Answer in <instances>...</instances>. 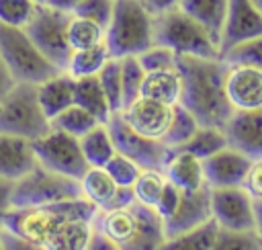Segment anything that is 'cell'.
<instances>
[{
	"instance_id": "obj_1",
	"label": "cell",
	"mask_w": 262,
	"mask_h": 250,
	"mask_svg": "<svg viewBox=\"0 0 262 250\" xmlns=\"http://www.w3.org/2000/svg\"><path fill=\"white\" fill-rule=\"evenodd\" d=\"M176 70L182 80L180 105L196 117L199 125L223 129L233 115L225 90L227 61L221 57L178 55Z\"/></svg>"
},
{
	"instance_id": "obj_2",
	"label": "cell",
	"mask_w": 262,
	"mask_h": 250,
	"mask_svg": "<svg viewBox=\"0 0 262 250\" xmlns=\"http://www.w3.org/2000/svg\"><path fill=\"white\" fill-rule=\"evenodd\" d=\"M92 225L121 250H160L166 240V227L160 213L139 201L119 209L96 211Z\"/></svg>"
},
{
	"instance_id": "obj_3",
	"label": "cell",
	"mask_w": 262,
	"mask_h": 250,
	"mask_svg": "<svg viewBox=\"0 0 262 250\" xmlns=\"http://www.w3.org/2000/svg\"><path fill=\"white\" fill-rule=\"evenodd\" d=\"M96 211L98 209L84 197L72 199V201H61V203H49V205L12 207L6 213L2 227H6L31 242L45 244L47 238L53 232H57L66 221L76 219V217L94 219Z\"/></svg>"
},
{
	"instance_id": "obj_4",
	"label": "cell",
	"mask_w": 262,
	"mask_h": 250,
	"mask_svg": "<svg viewBox=\"0 0 262 250\" xmlns=\"http://www.w3.org/2000/svg\"><path fill=\"white\" fill-rule=\"evenodd\" d=\"M104 43L111 57L139 55L154 45V14L143 0H115Z\"/></svg>"
},
{
	"instance_id": "obj_5",
	"label": "cell",
	"mask_w": 262,
	"mask_h": 250,
	"mask_svg": "<svg viewBox=\"0 0 262 250\" xmlns=\"http://www.w3.org/2000/svg\"><path fill=\"white\" fill-rule=\"evenodd\" d=\"M154 43L170 47L176 55L221 57L219 43L180 6L154 14Z\"/></svg>"
},
{
	"instance_id": "obj_6",
	"label": "cell",
	"mask_w": 262,
	"mask_h": 250,
	"mask_svg": "<svg viewBox=\"0 0 262 250\" xmlns=\"http://www.w3.org/2000/svg\"><path fill=\"white\" fill-rule=\"evenodd\" d=\"M51 129V121L41 109L37 84L16 82L0 100V133L39 139Z\"/></svg>"
},
{
	"instance_id": "obj_7",
	"label": "cell",
	"mask_w": 262,
	"mask_h": 250,
	"mask_svg": "<svg viewBox=\"0 0 262 250\" xmlns=\"http://www.w3.org/2000/svg\"><path fill=\"white\" fill-rule=\"evenodd\" d=\"M0 57L16 82L41 84L61 72L39 51L25 29L4 23H0Z\"/></svg>"
},
{
	"instance_id": "obj_8",
	"label": "cell",
	"mask_w": 262,
	"mask_h": 250,
	"mask_svg": "<svg viewBox=\"0 0 262 250\" xmlns=\"http://www.w3.org/2000/svg\"><path fill=\"white\" fill-rule=\"evenodd\" d=\"M82 197V184L78 178L53 172L41 164H37L31 172L14 180L12 191V207H35L61 203Z\"/></svg>"
},
{
	"instance_id": "obj_9",
	"label": "cell",
	"mask_w": 262,
	"mask_h": 250,
	"mask_svg": "<svg viewBox=\"0 0 262 250\" xmlns=\"http://www.w3.org/2000/svg\"><path fill=\"white\" fill-rule=\"evenodd\" d=\"M70 18L72 12L45 4V6H37L33 18L25 27L27 35L33 39L39 51L61 72H66L72 55V47L68 41Z\"/></svg>"
},
{
	"instance_id": "obj_10",
	"label": "cell",
	"mask_w": 262,
	"mask_h": 250,
	"mask_svg": "<svg viewBox=\"0 0 262 250\" xmlns=\"http://www.w3.org/2000/svg\"><path fill=\"white\" fill-rule=\"evenodd\" d=\"M33 150L37 156V162L53 172L72 176V178H82L90 164L84 158L80 139L51 127L45 135L33 141Z\"/></svg>"
},
{
	"instance_id": "obj_11",
	"label": "cell",
	"mask_w": 262,
	"mask_h": 250,
	"mask_svg": "<svg viewBox=\"0 0 262 250\" xmlns=\"http://www.w3.org/2000/svg\"><path fill=\"white\" fill-rule=\"evenodd\" d=\"M106 127L113 135L115 141V150L127 158H131L139 168H158L164 170L172 150L160 141V139H151L147 135H141L139 131H135L121 115V111L113 113L111 119L106 121Z\"/></svg>"
},
{
	"instance_id": "obj_12",
	"label": "cell",
	"mask_w": 262,
	"mask_h": 250,
	"mask_svg": "<svg viewBox=\"0 0 262 250\" xmlns=\"http://www.w3.org/2000/svg\"><path fill=\"white\" fill-rule=\"evenodd\" d=\"M211 211L215 223L221 230H231V232L258 230L254 199L244 191V186L211 189Z\"/></svg>"
},
{
	"instance_id": "obj_13",
	"label": "cell",
	"mask_w": 262,
	"mask_h": 250,
	"mask_svg": "<svg viewBox=\"0 0 262 250\" xmlns=\"http://www.w3.org/2000/svg\"><path fill=\"white\" fill-rule=\"evenodd\" d=\"M260 35H262V10L258 8V4L254 0H229L219 39V53L225 55L229 49Z\"/></svg>"
},
{
	"instance_id": "obj_14",
	"label": "cell",
	"mask_w": 262,
	"mask_h": 250,
	"mask_svg": "<svg viewBox=\"0 0 262 250\" xmlns=\"http://www.w3.org/2000/svg\"><path fill=\"white\" fill-rule=\"evenodd\" d=\"M225 90L233 111L262 109V68L252 64H227Z\"/></svg>"
},
{
	"instance_id": "obj_15",
	"label": "cell",
	"mask_w": 262,
	"mask_h": 250,
	"mask_svg": "<svg viewBox=\"0 0 262 250\" xmlns=\"http://www.w3.org/2000/svg\"><path fill=\"white\" fill-rule=\"evenodd\" d=\"M82 184V197L90 201L98 211L119 209L135 201L131 186H119L113 176L98 166H90L86 174L80 178Z\"/></svg>"
},
{
	"instance_id": "obj_16",
	"label": "cell",
	"mask_w": 262,
	"mask_h": 250,
	"mask_svg": "<svg viewBox=\"0 0 262 250\" xmlns=\"http://www.w3.org/2000/svg\"><path fill=\"white\" fill-rule=\"evenodd\" d=\"M174 107L147 98V96H137L131 105L121 109L123 119L141 135H147L151 139H160L166 135L170 121H172Z\"/></svg>"
},
{
	"instance_id": "obj_17",
	"label": "cell",
	"mask_w": 262,
	"mask_h": 250,
	"mask_svg": "<svg viewBox=\"0 0 262 250\" xmlns=\"http://www.w3.org/2000/svg\"><path fill=\"white\" fill-rule=\"evenodd\" d=\"M213 219L211 211V186H201L196 191H180V201L176 211L164 219L166 236H176L180 232L192 230L196 225Z\"/></svg>"
},
{
	"instance_id": "obj_18",
	"label": "cell",
	"mask_w": 262,
	"mask_h": 250,
	"mask_svg": "<svg viewBox=\"0 0 262 250\" xmlns=\"http://www.w3.org/2000/svg\"><path fill=\"white\" fill-rule=\"evenodd\" d=\"M250 164H252V158H248L246 154H242L239 150H235L231 145H225L223 150H219L213 156L203 160L207 186H211V189L242 186Z\"/></svg>"
},
{
	"instance_id": "obj_19",
	"label": "cell",
	"mask_w": 262,
	"mask_h": 250,
	"mask_svg": "<svg viewBox=\"0 0 262 250\" xmlns=\"http://www.w3.org/2000/svg\"><path fill=\"white\" fill-rule=\"evenodd\" d=\"M227 145L239 150L248 158H262V109L233 111L223 127Z\"/></svg>"
},
{
	"instance_id": "obj_20",
	"label": "cell",
	"mask_w": 262,
	"mask_h": 250,
	"mask_svg": "<svg viewBox=\"0 0 262 250\" xmlns=\"http://www.w3.org/2000/svg\"><path fill=\"white\" fill-rule=\"evenodd\" d=\"M37 164L31 139L0 133V178L18 180Z\"/></svg>"
},
{
	"instance_id": "obj_21",
	"label": "cell",
	"mask_w": 262,
	"mask_h": 250,
	"mask_svg": "<svg viewBox=\"0 0 262 250\" xmlns=\"http://www.w3.org/2000/svg\"><path fill=\"white\" fill-rule=\"evenodd\" d=\"M74 90H76V78L68 72H57L55 76L37 84V96L49 121L55 115H59L63 109L74 105Z\"/></svg>"
},
{
	"instance_id": "obj_22",
	"label": "cell",
	"mask_w": 262,
	"mask_h": 250,
	"mask_svg": "<svg viewBox=\"0 0 262 250\" xmlns=\"http://www.w3.org/2000/svg\"><path fill=\"white\" fill-rule=\"evenodd\" d=\"M166 178L176 184L180 191H196L207 184L203 160L180 150H172L166 166H164Z\"/></svg>"
},
{
	"instance_id": "obj_23",
	"label": "cell",
	"mask_w": 262,
	"mask_h": 250,
	"mask_svg": "<svg viewBox=\"0 0 262 250\" xmlns=\"http://www.w3.org/2000/svg\"><path fill=\"white\" fill-rule=\"evenodd\" d=\"M180 94H182V80L176 68L145 72L143 84H141V96L174 107L180 102Z\"/></svg>"
},
{
	"instance_id": "obj_24",
	"label": "cell",
	"mask_w": 262,
	"mask_h": 250,
	"mask_svg": "<svg viewBox=\"0 0 262 250\" xmlns=\"http://www.w3.org/2000/svg\"><path fill=\"white\" fill-rule=\"evenodd\" d=\"M227 4L229 0H180L178 6L196 23H201L209 31V35L219 43L227 14Z\"/></svg>"
},
{
	"instance_id": "obj_25",
	"label": "cell",
	"mask_w": 262,
	"mask_h": 250,
	"mask_svg": "<svg viewBox=\"0 0 262 250\" xmlns=\"http://www.w3.org/2000/svg\"><path fill=\"white\" fill-rule=\"evenodd\" d=\"M74 102L88 113H92L100 123H106L113 115V109L108 105V98L98 82V76H84L76 78V90H74Z\"/></svg>"
},
{
	"instance_id": "obj_26",
	"label": "cell",
	"mask_w": 262,
	"mask_h": 250,
	"mask_svg": "<svg viewBox=\"0 0 262 250\" xmlns=\"http://www.w3.org/2000/svg\"><path fill=\"white\" fill-rule=\"evenodd\" d=\"M92 232L94 225L90 217H76L53 232L43 246L47 250H86Z\"/></svg>"
},
{
	"instance_id": "obj_27",
	"label": "cell",
	"mask_w": 262,
	"mask_h": 250,
	"mask_svg": "<svg viewBox=\"0 0 262 250\" xmlns=\"http://www.w3.org/2000/svg\"><path fill=\"white\" fill-rule=\"evenodd\" d=\"M217 232L219 225L215 223V219H209L207 223L192 230L180 232L176 236H166L160 250H213Z\"/></svg>"
},
{
	"instance_id": "obj_28",
	"label": "cell",
	"mask_w": 262,
	"mask_h": 250,
	"mask_svg": "<svg viewBox=\"0 0 262 250\" xmlns=\"http://www.w3.org/2000/svg\"><path fill=\"white\" fill-rule=\"evenodd\" d=\"M80 145L84 152V158L90 166H98L104 168L106 162L115 156V141L113 135L106 127V123H98L96 127H92L88 133H84L80 137Z\"/></svg>"
},
{
	"instance_id": "obj_29",
	"label": "cell",
	"mask_w": 262,
	"mask_h": 250,
	"mask_svg": "<svg viewBox=\"0 0 262 250\" xmlns=\"http://www.w3.org/2000/svg\"><path fill=\"white\" fill-rule=\"evenodd\" d=\"M108 59H111V51H108L106 43H98V45L86 47V49H76L70 55L66 72L72 74L74 78L96 76Z\"/></svg>"
},
{
	"instance_id": "obj_30",
	"label": "cell",
	"mask_w": 262,
	"mask_h": 250,
	"mask_svg": "<svg viewBox=\"0 0 262 250\" xmlns=\"http://www.w3.org/2000/svg\"><path fill=\"white\" fill-rule=\"evenodd\" d=\"M227 145V137H225V131L221 127H207V125H201L190 139H186L182 145L174 148V150H180V152H188L201 160L213 156L215 152L223 150Z\"/></svg>"
},
{
	"instance_id": "obj_31",
	"label": "cell",
	"mask_w": 262,
	"mask_h": 250,
	"mask_svg": "<svg viewBox=\"0 0 262 250\" xmlns=\"http://www.w3.org/2000/svg\"><path fill=\"white\" fill-rule=\"evenodd\" d=\"M104 37H106V29L104 27H100L98 23H94L90 18L72 14L70 25H68V41H70L72 51L104 43Z\"/></svg>"
},
{
	"instance_id": "obj_32",
	"label": "cell",
	"mask_w": 262,
	"mask_h": 250,
	"mask_svg": "<svg viewBox=\"0 0 262 250\" xmlns=\"http://www.w3.org/2000/svg\"><path fill=\"white\" fill-rule=\"evenodd\" d=\"M100 121L92 115V113H88L86 109H82V107H78L76 102L72 105V107H68V109H63L59 115H55L53 119H51V127H55V129H59V131H66V133H70V135H74V137H82L84 133H88L92 127H96Z\"/></svg>"
},
{
	"instance_id": "obj_33",
	"label": "cell",
	"mask_w": 262,
	"mask_h": 250,
	"mask_svg": "<svg viewBox=\"0 0 262 250\" xmlns=\"http://www.w3.org/2000/svg\"><path fill=\"white\" fill-rule=\"evenodd\" d=\"M168 178H166V172L164 170H158V168H141L139 176L135 178L133 182V195H135V201L147 205V207H156L164 186H166Z\"/></svg>"
},
{
	"instance_id": "obj_34",
	"label": "cell",
	"mask_w": 262,
	"mask_h": 250,
	"mask_svg": "<svg viewBox=\"0 0 262 250\" xmlns=\"http://www.w3.org/2000/svg\"><path fill=\"white\" fill-rule=\"evenodd\" d=\"M199 127H201V125H199L196 117H194L188 109H184V107L178 102V105H174L172 121H170V127H168V131H166V135L162 137V141H164L170 150H174V148L182 145L186 139H190L192 133H194Z\"/></svg>"
},
{
	"instance_id": "obj_35",
	"label": "cell",
	"mask_w": 262,
	"mask_h": 250,
	"mask_svg": "<svg viewBox=\"0 0 262 250\" xmlns=\"http://www.w3.org/2000/svg\"><path fill=\"white\" fill-rule=\"evenodd\" d=\"M119 59H121V84H123V109H125L137 96H141V84H143L145 70L139 64L137 55H127Z\"/></svg>"
},
{
	"instance_id": "obj_36",
	"label": "cell",
	"mask_w": 262,
	"mask_h": 250,
	"mask_svg": "<svg viewBox=\"0 0 262 250\" xmlns=\"http://www.w3.org/2000/svg\"><path fill=\"white\" fill-rule=\"evenodd\" d=\"M98 82L108 98V105L113 109V113L123 109V84H121V59L119 57H111L102 70L96 74Z\"/></svg>"
},
{
	"instance_id": "obj_37",
	"label": "cell",
	"mask_w": 262,
	"mask_h": 250,
	"mask_svg": "<svg viewBox=\"0 0 262 250\" xmlns=\"http://www.w3.org/2000/svg\"><path fill=\"white\" fill-rule=\"evenodd\" d=\"M213 250H262V234L258 230L231 232L219 227Z\"/></svg>"
},
{
	"instance_id": "obj_38",
	"label": "cell",
	"mask_w": 262,
	"mask_h": 250,
	"mask_svg": "<svg viewBox=\"0 0 262 250\" xmlns=\"http://www.w3.org/2000/svg\"><path fill=\"white\" fill-rule=\"evenodd\" d=\"M35 10L37 4L33 0H0V23L25 29Z\"/></svg>"
},
{
	"instance_id": "obj_39",
	"label": "cell",
	"mask_w": 262,
	"mask_h": 250,
	"mask_svg": "<svg viewBox=\"0 0 262 250\" xmlns=\"http://www.w3.org/2000/svg\"><path fill=\"white\" fill-rule=\"evenodd\" d=\"M113 12H115V0H80L72 10V14L90 18L104 29L108 27Z\"/></svg>"
},
{
	"instance_id": "obj_40",
	"label": "cell",
	"mask_w": 262,
	"mask_h": 250,
	"mask_svg": "<svg viewBox=\"0 0 262 250\" xmlns=\"http://www.w3.org/2000/svg\"><path fill=\"white\" fill-rule=\"evenodd\" d=\"M104 170L113 176V180H115L119 186H133L135 178H137L139 172H141V168H139L131 158H127V156H123V154H119V152H115V156L106 162Z\"/></svg>"
},
{
	"instance_id": "obj_41",
	"label": "cell",
	"mask_w": 262,
	"mask_h": 250,
	"mask_svg": "<svg viewBox=\"0 0 262 250\" xmlns=\"http://www.w3.org/2000/svg\"><path fill=\"white\" fill-rule=\"evenodd\" d=\"M139 64L143 66L145 72H154V70H166V68H176V59L178 55L164 45L154 43L151 47H147L145 51H141L137 55Z\"/></svg>"
},
{
	"instance_id": "obj_42",
	"label": "cell",
	"mask_w": 262,
	"mask_h": 250,
	"mask_svg": "<svg viewBox=\"0 0 262 250\" xmlns=\"http://www.w3.org/2000/svg\"><path fill=\"white\" fill-rule=\"evenodd\" d=\"M221 59L227 64H252L262 68V35L229 49L225 55H221Z\"/></svg>"
},
{
	"instance_id": "obj_43",
	"label": "cell",
	"mask_w": 262,
	"mask_h": 250,
	"mask_svg": "<svg viewBox=\"0 0 262 250\" xmlns=\"http://www.w3.org/2000/svg\"><path fill=\"white\" fill-rule=\"evenodd\" d=\"M242 186L254 201H262V158L252 160Z\"/></svg>"
},
{
	"instance_id": "obj_44",
	"label": "cell",
	"mask_w": 262,
	"mask_h": 250,
	"mask_svg": "<svg viewBox=\"0 0 262 250\" xmlns=\"http://www.w3.org/2000/svg\"><path fill=\"white\" fill-rule=\"evenodd\" d=\"M178 201H180V189L168 180L154 209L160 213V217H162V219H168V217H170V215L176 211V207H178Z\"/></svg>"
},
{
	"instance_id": "obj_45",
	"label": "cell",
	"mask_w": 262,
	"mask_h": 250,
	"mask_svg": "<svg viewBox=\"0 0 262 250\" xmlns=\"http://www.w3.org/2000/svg\"><path fill=\"white\" fill-rule=\"evenodd\" d=\"M0 242H2V250H47L43 244L31 242L6 227H0Z\"/></svg>"
},
{
	"instance_id": "obj_46",
	"label": "cell",
	"mask_w": 262,
	"mask_h": 250,
	"mask_svg": "<svg viewBox=\"0 0 262 250\" xmlns=\"http://www.w3.org/2000/svg\"><path fill=\"white\" fill-rule=\"evenodd\" d=\"M12 191H14V180L0 178V227L4 225L6 213L12 209Z\"/></svg>"
},
{
	"instance_id": "obj_47",
	"label": "cell",
	"mask_w": 262,
	"mask_h": 250,
	"mask_svg": "<svg viewBox=\"0 0 262 250\" xmlns=\"http://www.w3.org/2000/svg\"><path fill=\"white\" fill-rule=\"evenodd\" d=\"M86 250H121V248H119L111 238H106L102 232L94 230L92 236H90V242H88Z\"/></svg>"
},
{
	"instance_id": "obj_48",
	"label": "cell",
	"mask_w": 262,
	"mask_h": 250,
	"mask_svg": "<svg viewBox=\"0 0 262 250\" xmlns=\"http://www.w3.org/2000/svg\"><path fill=\"white\" fill-rule=\"evenodd\" d=\"M14 84H16V80H14V78H12V74L8 72V68H6L4 59L0 57V100L8 94V90H10Z\"/></svg>"
},
{
	"instance_id": "obj_49",
	"label": "cell",
	"mask_w": 262,
	"mask_h": 250,
	"mask_svg": "<svg viewBox=\"0 0 262 250\" xmlns=\"http://www.w3.org/2000/svg\"><path fill=\"white\" fill-rule=\"evenodd\" d=\"M143 4L147 6V10L151 14H160V12H166L174 6H178L180 0H143Z\"/></svg>"
},
{
	"instance_id": "obj_50",
	"label": "cell",
	"mask_w": 262,
	"mask_h": 250,
	"mask_svg": "<svg viewBox=\"0 0 262 250\" xmlns=\"http://www.w3.org/2000/svg\"><path fill=\"white\" fill-rule=\"evenodd\" d=\"M78 2H80V0H51L49 6H55V8H59V10H68V12H72V10L76 8Z\"/></svg>"
},
{
	"instance_id": "obj_51",
	"label": "cell",
	"mask_w": 262,
	"mask_h": 250,
	"mask_svg": "<svg viewBox=\"0 0 262 250\" xmlns=\"http://www.w3.org/2000/svg\"><path fill=\"white\" fill-rule=\"evenodd\" d=\"M254 209H256V225L258 232L262 234V201H254Z\"/></svg>"
},
{
	"instance_id": "obj_52",
	"label": "cell",
	"mask_w": 262,
	"mask_h": 250,
	"mask_svg": "<svg viewBox=\"0 0 262 250\" xmlns=\"http://www.w3.org/2000/svg\"><path fill=\"white\" fill-rule=\"evenodd\" d=\"M33 2H35L37 6H45V4H49L51 0H33Z\"/></svg>"
},
{
	"instance_id": "obj_53",
	"label": "cell",
	"mask_w": 262,
	"mask_h": 250,
	"mask_svg": "<svg viewBox=\"0 0 262 250\" xmlns=\"http://www.w3.org/2000/svg\"><path fill=\"white\" fill-rule=\"evenodd\" d=\"M254 2H256V4H258V8L262 10V0H254Z\"/></svg>"
},
{
	"instance_id": "obj_54",
	"label": "cell",
	"mask_w": 262,
	"mask_h": 250,
	"mask_svg": "<svg viewBox=\"0 0 262 250\" xmlns=\"http://www.w3.org/2000/svg\"><path fill=\"white\" fill-rule=\"evenodd\" d=\"M0 250H2V242H0Z\"/></svg>"
}]
</instances>
